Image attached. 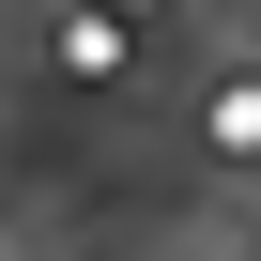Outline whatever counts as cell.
Wrapping results in <instances>:
<instances>
[{
    "instance_id": "6da1fadb",
    "label": "cell",
    "mask_w": 261,
    "mask_h": 261,
    "mask_svg": "<svg viewBox=\"0 0 261 261\" xmlns=\"http://www.w3.org/2000/svg\"><path fill=\"white\" fill-rule=\"evenodd\" d=\"M200 139H215V154H230V169H246V154H261V77H215V108H200Z\"/></svg>"
}]
</instances>
